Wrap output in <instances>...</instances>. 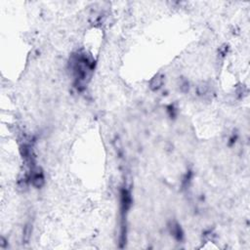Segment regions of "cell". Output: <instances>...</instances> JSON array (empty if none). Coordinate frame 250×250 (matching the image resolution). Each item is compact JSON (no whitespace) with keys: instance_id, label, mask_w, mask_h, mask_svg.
Instances as JSON below:
<instances>
[{"instance_id":"7a4b0ae2","label":"cell","mask_w":250,"mask_h":250,"mask_svg":"<svg viewBox=\"0 0 250 250\" xmlns=\"http://www.w3.org/2000/svg\"><path fill=\"white\" fill-rule=\"evenodd\" d=\"M30 233H31L30 228V226H27V227H25V232H24V238H25V241H27V240L30 239Z\"/></svg>"},{"instance_id":"6da1fadb","label":"cell","mask_w":250,"mask_h":250,"mask_svg":"<svg viewBox=\"0 0 250 250\" xmlns=\"http://www.w3.org/2000/svg\"><path fill=\"white\" fill-rule=\"evenodd\" d=\"M162 83H163V78L161 76L158 75L152 80V82H150V88H152V90H158V89L161 87Z\"/></svg>"}]
</instances>
